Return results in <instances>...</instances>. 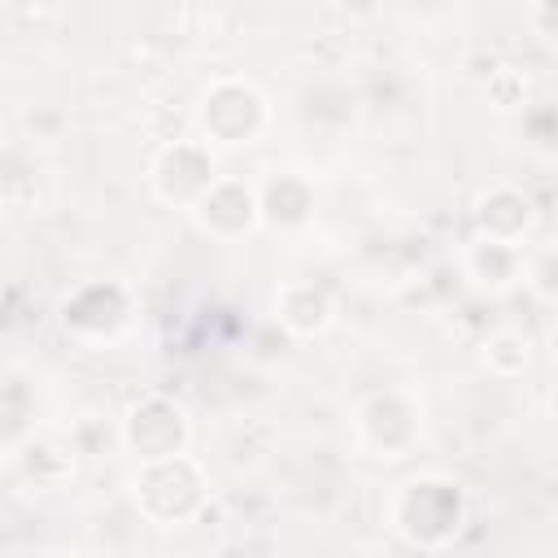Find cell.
<instances>
[{
  "mask_svg": "<svg viewBox=\"0 0 558 558\" xmlns=\"http://www.w3.org/2000/svg\"><path fill=\"white\" fill-rule=\"evenodd\" d=\"M248 432H253V418H244V423H235V427L227 432V445H222V453H227L231 471H257V466L270 458V445H275V436H262V440L253 445V440H248Z\"/></svg>",
  "mask_w": 558,
  "mask_h": 558,
  "instance_id": "15",
  "label": "cell"
},
{
  "mask_svg": "<svg viewBox=\"0 0 558 558\" xmlns=\"http://www.w3.org/2000/svg\"><path fill=\"white\" fill-rule=\"evenodd\" d=\"M471 222H475V235L484 240H501V244H523L532 231H536V201L523 192V187H510V183H493L475 196V209H471Z\"/></svg>",
  "mask_w": 558,
  "mask_h": 558,
  "instance_id": "9",
  "label": "cell"
},
{
  "mask_svg": "<svg viewBox=\"0 0 558 558\" xmlns=\"http://www.w3.org/2000/svg\"><path fill=\"white\" fill-rule=\"evenodd\" d=\"M331 318H336V301H331V292L323 283H314V279H283L275 288V323L288 336L314 340V336H323L331 327Z\"/></svg>",
  "mask_w": 558,
  "mask_h": 558,
  "instance_id": "10",
  "label": "cell"
},
{
  "mask_svg": "<svg viewBox=\"0 0 558 558\" xmlns=\"http://www.w3.org/2000/svg\"><path fill=\"white\" fill-rule=\"evenodd\" d=\"M57 318L74 340L105 344V340L122 336V327L131 323V296L113 279H87V283H78L61 296Z\"/></svg>",
  "mask_w": 558,
  "mask_h": 558,
  "instance_id": "5",
  "label": "cell"
},
{
  "mask_svg": "<svg viewBox=\"0 0 558 558\" xmlns=\"http://www.w3.org/2000/svg\"><path fill=\"white\" fill-rule=\"evenodd\" d=\"M480 357H484V366H488L497 379H519V375L532 366V340H527L523 331H514V327H501V331H493V336L484 340Z\"/></svg>",
  "mask_w": 558,
  "mask_h": 558,
  "instance_id": "14",
  "label": "cell"
},
{
  "mask_svg": "<svg viewBox=\"0 0 558 558\" xmlns=\"http://www.w3.org/2000/svg\"><path fill=\"white\" fill-rule=\"evenodd\" d=\"M218 179L214 170V153L205 140H166L148 166V183L157 192V201L174 205V209H192L196 196Z\"/></svg>",
  "mask_w": 558,
  "mask_h": 558,
  "instance_id": "6",
  "label": "cell"
},
{
  "mask_svg": "<svg viewBox=\"0 0 558 558\" xmlns=\"http://www.w3.org/2000/svg\"><path fill=\"white\" fill-rule=\"evenodd\" d=\"M270 122L266 96L248 78H214L196 100V131L205 144L218 148H244L253 144Z\"/></svg>",
  "mask_w": 558,
  "mask_h": 558,
  "instance_id": "3",
  "label": "cell"
},
{
  "mask_svg": "<svg viewBox=\"0 0 558 558\" xmlns=\"http://www.w3.org/2000/svg\"><path fill=\"white\" fill-rule=\"evenodd\" d=\"M462 266H466V279H475L480 288H488V292H501V288H510L514 279H519V248L514 244H501V240H484V235H475L471 244H466V253H462Z\"/></svg>",
  "mask_w": 558,
  "mask_h": 558,
  "instance_id": "13",
  "label": "cell"
},
{
  "mask_svg": "<svg viewBox=\"0 0 558 558\" xmlns=\"http://www.w3.org/2000/svg\"><path fill=\"white\" fill-rule=\"evenodd\" d=\"M466 493L449 475H410L388 501V523L410 549H449L466 527Z\"/></svg>",
  "mask_w": 558,
  "mask_h": 558,
  "instance_id": "1",
  "label": "cell"
},
{
  "mask_svg": "<svg viewBox=\"0 0 558 558\" xmlns=\"http://www.w3.org/2000/svg\"><path fill=\"white\" fill-rule=\"evenodd\" d=\"M192 218L209 240H240L257 227V187L248 179H214L196 196Z\"/></svg>",
  "mask_w": 558,
  "mask_h": 558,
  "instance_id": "8",
  "label": "cell"
},
{
  "mask_svg": "<svg viewBox=\"0 0 558 558\" xmlns=\"http://www.w3.org/2000/svg\"><path fill=\"white\" fill-rule=\"evenodd\" d=\"M113 440L122 445V436H118V432H109V427H105V418H78V423H74V432H70L74 453H87V458H105V453L113 449Z\"/></svg>",
  "mask_w": 558,
  "mask_h": 558,
  "instance_id": "16",
  "label": "cell"
},
{
  "mask_svg": "<svg viewBox=\"0 0 558 558\" xmlns=\"http://www.w3.org/2000/svg\"><path fill=\"white\" fill-rule=\"evenodd\" d=\"M17 462V475L39 488V493H61L74 484L78 475V453L70 440H57V436H26L13 453Z\"/></svg>",
  "mask_w": 558,
  "mask_h": 558,
  "instance_id": "11",
  "label": "cell"
},
{
  "mask_svg": "<svg viewBox=\"0 0 558 558\" xmlns=\"http://www.w3.org/2000/svg\"><path fill=\"white\" fill-rule=\"evenodd\" d=\"M353 427H357L362 449H371L375 458H388V462L392 458H405L418 445V410L401 392H375V397H366L362 410H357V418H353Z\"/></svg>",
  "mask_w": 558,
  "mask_h": 558,
  "instance_id": "7",
  "label": "cell"
},
{
  "mask_svg": "<svg viewBox=\"0 0 558 558\" xmlns=\"http://www.w3.org/2000/svg\"><path fill=\"white\" fill-rule=\"evenodd\" d=\"M118 436H122V449L135 462L170 458V453H183L187 449V440H192V414H187L183 401H174L166 392H144L126 410Z\"/></svg>",
  "mask_w": 558,
  "mask_h": 558,
  "instance_id": "4",
  "label": "cell"
},
{
  "mask_svg": "<svg viewBox=\"0 0 558 558\" xmlns=\"http://www.w3.org/2000/svg\"><path fill=\"white\" fill-rule=\"evenodd\" d=\"M523 92H527V83H523L519 70H510V65L488 70V96H493V105H501V109L523 105Z\"/></svg>",
  "mask_w": 558,
  "mask_h": 558,
  "instance_id": "17",
  "label": "cell"
},
{
  "mask_svg": "<svg viewBox=\"0 0 558 558\" xmlns=\"http://www.w3.org/2000/svg\"><path fill=\"white\" fill-rule=\"evenodd\" d=\"M131 501L148 523H187L205 510L209 480H205L201 462L187 458V449H183L170 458L140 462V471L131 480Z\"/></svg>",
  "mask_w": 558,
  "mask_h": 558,
  "instance_id": "2",
  "label": "cell"
},
{
  "mask_svg": "<svg viewBox=\"0 0 558 558\" xmlns=\"http://www.w3.org/2000/svg\"><path fill=\"white\" fill-rule=\"evenodd\" d=\"M340 9H349V13L366 17V13H375V9H379V0H340Z\"/></svg>",
  "mask_w": 558,
  "mask_h": 558,
  "instance_id": "18",
  "label": "cell"
},
{
  "mask_svg": "<svg viewBox=\"0 0 558 558\" xmlns=\"http://www.w3.org/2000/svg\"><path fill=\"white\" fill-rule=\"evenodd\" d=\"M314 218V187L301 174H275L257 192V222L275 231H296Z\"/></svg>",
  "mask_w": 558,
  "mask_h": 558,
  "instance_id": "12",
  "label": "cell"
}]
</instances>
